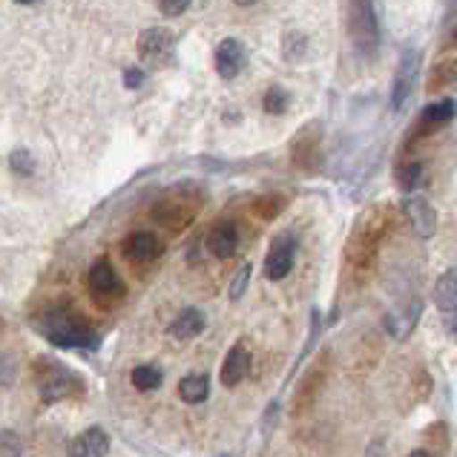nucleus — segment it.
I'll return each instance as SVG.
<instances>
[{
  "instance_id": "nucleus-11",
  "label": "nucleus",
  "mask_w": 457,
  "mask_h": 457,
  "mask_svg": "<svg viewBox=\"0 0 457 457\" xmlns=\"http://www.w3.org/2000/svg\"><path fill=\"white\" fill-rule=\"evenodd\" d=\"M89 291L96 299H115L124 294V285L119 279V273L110 265V259H98V262L89 268Z\"/></svg>"
},
{
  "instance_id": "nucleus-3",
  "label": "nucleus",
  "mask_w": 457,
  "mask_h": 457,
  "mask_svg": "<svg viewBox=\"0 0 457 457\" xmlns=\"http://www.w3.org/2000/svg\"><path fill=\"white\" fill-rule=\"evenodd\" d=\"M138 61L150 70H164L176 61V35L167 26H150L136 41Z\"/></svg>"
},
{
  "instance_id": "nucleus-32",
  "label": "nucleus",
  "mask_w": 457,
  "mask_h": 457,
  "mask_svg": "<svg viewBox=\"0 0 457 457\" xmlns=\"http://www.w3.org/2000/svg\"><path fill=\"white\" fill-rule=\"evenodd\" d=\"M409 457H432V454H428V452H423V449H417V452H411Z\"/></svg>"
},
{
  "instance_id": "nucleus-6",
  "label": "nucleus",
  "mask_w": 457,
  "mask_h": 457,
  "mask_svg": "<svg viewBox=\"0 0 457 457\" xmlns=\"http://www.w3.org/2000/svg\"><path fill=\"white\" fill-rule=\"evenodd\" d=\"M420 52L417 49H406L403 52V58L397 63V72H395V84H391V107L395 110H403L406 107V101L411 98L414 87H417V75H420Z\"/></svg>"
},
{
  "instance_id": "nucleus-31",
  "label": "nucleus",
  "mask_w": 457,
  "mask_h": 457,
  "mask_svg": "<svg viewBox=\"0 0 457 457\" xmlns=\"http://www.w3.org/2000/svg\"><path fill=\"white\" fill-rule=\"evenodd\" d=\"M233 4H237V6H256L259 0H233Z\"/></svg>"
},
{
  "instance_id": "nucleus-16",
  "label": "nucleus",
  "mask_w": 457,
  "mask_h": 457,
  "mask_svg": "<svg viewBox=\"0 0 457 457\" xmlns=\"http://www.w3.org/2000/svg\"><path fill=\"white\" fill-rule=\"evenodd\" d=\"M239 247V228L233 221H219L207 233V251L216 259H230Z\"/></svg>"
},
{
  "instance_id": "nucleus-25",
  "label": "nucleus",
  "mask_w": 457,
  "mask_h": 457,
  "mask_svg": "<svg viewBox=\"0 0 457 457\" xmlns=\"http://www.w3.org/2000/svg\"><path fill=\"white\" fill-rule=\"evenodd\" d=\"M288 104H291V96H288V89L285 87H270L265 98H262V107L268 115H285L288 112Z\"/></svg>"
},
{
  "instance_id": "nucleus-18",
  "label": "nucleus",
  "mask_w": 457,
  "mask_h": 457,
  "mask_svg": "<svg viewBox=\"0 0 457 457\" xmlns=\"http://www.w3.org/2000/svg\"><path fill=\"white\" fill-rule=\"evenodd\" d=\"M204 325H207V320H204V313L199 308H185L173 322H170V337H176V339L185 343V339L199 337L204 331Z\"/></svg>"
},
{
  "instance_id": "nucleus-13",
  "label": "nucleus",
  "mask_w": 457,
  "mask_h": 457,
  "mask_svg": "<svg viewBox=\"0 0 457 457\" xmlns=\"http://www.w3.org/2000/svg\"><path fill=\"white\" fill-rule=\"evenodd\" d=\"M162 251H164V242L159 239V233H153V230H136V233H129L124 242V253L133 259V262L159 259Z\"/></svg>"
},
{
  "instance_id": "nucleus-27",
  "label": "nucleus",
  "mask_w": 457,
  "mask_h": 457,
  "mask_svg": "<svg viewBox=\"0 0 457 457\" xmlns=\"http://www.w3.org/2000/svg\"><path fill=\"white\" fill-rule=\"evenodd\" d=\"M9 167L15 170L18 176H29L32 170H35V162H32V155L29 150H15L9 155Z\"/></svg>"
},
{
  "instance_id": "nucleus-9",
  "label": "nucleus",
  "mask_w": 457,
  "mask_h": 457,
  "mask_svg": "<svg viewBox=\"0 0 457 457\" xmlns=\"http://www.w3.org/2000/svg\"><path fill=\"white\" fill-rule=\"evenodd\" d=\"M403 211H406L409 216V225L411 230L417 233L420 239H432L435 230H437V213L428 199H423V195H409L406 204H403Z\"/></svg>"
},
{
  "instance_id": "nucleus-10",
  "label": "nucleus",
  "mask_w": 457,
  "mask_h": 457,
  "mask_svg": "<svg viewBox=\"0 0 457 457\" xmlns=\"http://www.w3.org/2000/svg\"><path fill=\"white\" fill-rule=\"evenodd\" d=\"M325 377H328V365H325V360L311 365L308 374L303 377V383H299V388H296V395H294V411L296 414H305L308 409H313V403H317L320 391L325 386Z\"/></svg>"
},
{
  "instance_id": "nucleus-1",
  "label": "nucleus",
  "mask_w": 457,
  "mask_h": 457,
  "mask_svg": "<svg viewBox=\"0 0 457 457\" xmlns=\"http://www.w3.org/2000/svg\"><path fill=\"white\" fill-rule=\"evenodd\" d=\"M386 213L383 211H371L369 216H365L357 230H354V237H351L348 242V265L351 270H354V277L360 282H365V277H371L374 268H377V256H380V245L386 239Z\"/></svg>"
},
{
  "instance_id": "nucleus-12",
  "label": "nucleus",
  "mask_w": 457,
  "mask_h": 457,
  "mask_svg": "<svg viewBox=\"0 0 457 457\" xmlns=\"http://www.w3.org/2000/svg\"><path fill=\"white\" fill-rule=\"evenodd\" d=\"M70 457H107L110 454V435L101 426H89L87 432L70 440Z\"/></svg>"
},
{
  "instance_id": "nucleus-22",
  "label": "nucleus",
  "mask_w": 457,
  "mask_h": 457,
  "mask_svg": "<svg viewBox=\"0 0 457 457\" xmlns=\"http://www.w3.org/2000/svg\"><path fill=\"white\" fill-rule=\"evenodd\" d=\"M282 55L285 61H303L308 55V35L305 32H299V29H291V32H285L282 35Z\"/></svg>"
},
{
  "instance_id": "nucleus-28",
  "label": "nucleus",
  "mask_w": 457,
  "mask_h": 457,
  "mask_svg": "<svg viewBox=\"0 0 457 457\" xmlns=\"http://www.w3.org/2000/svg\"><path fill=\"white\" fill-rule=\"evenodd\" d=\"M190 4L193 0H155V6H159L164 18H181L190 9Z\"/></svg>"
},
{
  "instance_id": "nucleus-34",
  "label": "nucleus",
  "mask_w": 457,
  "mask_h": 457,
  "mask_svg": "<svg viewBox=\"0 0 457 457\" xmlns=\"http://www.w3.org/2000/svg\"><path fill=\"white\" fill-rule=\"evenodd\" d=\"M454 44H457V29H454Z\"/></svg>"
},
{
  "instance_id": "nucleus-5",
  "label": "nucleus",
  "mask_w": 457,
  "mask_h": 457,
  "mask_svg": "<svg viewBox=\"0 0 457 457\" xmlns=\"http://www.w3.org/2000/svg\"><path fill=\"white\" fill-rule=\"evenodd\" d=\"M35 380H37V391L44 395V400H63V397L75 395V388H78V377L70 369H63L61 362H52V360L37 362Z\"/></svg>"
},
{
  "instance_id": "nucleus-20",
  "label": "nucleus",
  "mask_w": 457,
  "mask_h": 457,
  "mask_svg": "<svg viewBox=\"0 0 457 457\" xmlns=\"http://www.w3.org/2000/svg\"><path fill=\"white\" fill-rule=\"evenodd\" d=\"M457 115V101L452 98H443L437 104H428V107L423 110L420 115V127L423 129H435V127H443V124H449L452 119Z\"/></svg>"
},
{
  "instance_id": "nucleus-21",
  "label": "nucleus",
  "mask_w": 457,
  "mask_h": 457,
  "mask_svg": "<svg viewBox=\"0 0 457 457\" xmlns=\"http://www.w3.org/2000/svg\"><path fill=\"white\" fill-rule=\"evenodd\" d=\"M207 395H211V380H207L204 374H187V377H181L179 397L185 400V403L195 406V403H204Z\"/></svg>"
},
{
  "instance_id": "nucleus-35",
  "label": "nucleus",
  "mask_w": 457,
  "mask_h": 457,
  "mask_svg": "<svg viewBox=\"0 0 457 457\" xmlns=\"http://www.w3.org/2000/svg\"><path fill=\"white\" fill-rule=\"evenodd\" d=\"M221 457H230V454H221Z\"/></svg>"
},
{
  "instance_id": "nucleus-24",
  "label": "nucleus",
  "mask_w": 457,
  "mask_h": 457,
  "mask_svg": "<svg viewBox=\"0 0 457 457\" xmlns=\"http://www.w3.org/2000/svg\"><path fill=\"white\" fill-rule=\"evenodd\" d=\"M129 380H133V386L138 391H155L162 386L164 377L155 365H138V369H133V377H129Z\"/></svg>"
},
{
  "instance_id": "nucleus-7",
  "label": "nucleus",
  "mask_w": 457,
  "mask_h": 457,
  "mask_svg": "<svg viewBox=\"0 0 457 457\" xmlns=\"http://www.w3.org/2000/svg\"><path fill=\"white\" fill-rule=\"evenodd\" d=\"M294 253H296V239L291 233H282V237L273 239L270 251L265 256V277L270 282H282L294 268Z\"/></svg>"
},
{
  "instance_id": "nucleus-8",
  "label": "nucleus",
  "mask_w": 457,
  "mask_h": 457,
  "mask_svg": "<svg viewBox=\"0 0 457 457\" xmlns=\"http://www.w3.org/2000/svg\"><path fill=\"white\" fill-rule=\"evenodd\" d=\"M213 63H216L219 78H225V81L239 78L245 72V67H247V49H245V44L239 41V37H225V41H219Z\"/></svg>"
},
{
  "instance_id": "nucleus-14",
  "label": "nucleus",
  "mask_w": 457,
  "mask_h": 457,
  "mask_svg": "<svg viewBox=\"0 0 457 457\" xmlns=\"http://www.w3.org/2000/svg\"><path fill=\"white\" fill-rule=\"evenodd\" d=\"M417 317H420V299L414 296L411 303L391 308V311L386 313L383 325H386V331H388L391 337H395V339H406V337L414 331Z\"/></svg>"
},
{
  "instance_id": "nucleus-33",
  "label": "nucleus",
  "mask_w": 457,
  "mask_h": 457,
  "mask_svg": "<svg viewBox=\"0 0 457 457\" xmlns=\"http://www.w3.org/2000/svg\"><path fill=\"white\" fill-rule=\"evenodd\" d=\"M15 4H23V6H29V4H37V0H15Z\"/></svg>"
},
{
  "instance_id": "nucleus-2",
  "label": "nucleus",
  "mask_w": 457,
  "mask_h": 457,
  "mask_svg": "<svg viewBox=\"0 0 457 457\" xmlns=\"http://www.w3.org/2000/svg\"><path fill=\"white\" fill-rule=\"evenodd\" d=\"M37 331H41L52 345L61 348H96L98 337L89 328L87 320H81L70 308H52L37 317Z\"/></svg>"
},
{
  "instance_id": "nucleus-26",
  "label": "nucleus",
  "mask_w": 457,
  "mask_h": 457,
  "mask_svg": "<svg viewBox=\"0 0 457 457\" xmlns=\"http://www.w3.org/2000/svg\"><path fill=\"white\" fill-rule=\"evenodd\" d=\"M247 282H251V265H242L237 273H233V282H230V299H233V303L245 296Z\"/></svg>"
},
{
  "instance_id": "nucleus-4",
  "label": "nucleus",
  "mask_w": 457,
  "mask_h": 457,
  "mask_svg": "<svg viewBox=\"0 0 457 457\" xmlns=\"http://www.w3.org/2000/svg\"><path fill=\"white\" fill-rule=\"evenodd\" d=\"M348 32L362 55H374L380 44V23L371 0H348Z\"/></svg>"
},
{
  "instance_id": "nucleus-23",
  "label": "nucleus",
  "mask_w": 457,
  "mask_h": 457,
  "mask_svg": "<svg viewBox=\"0 0 457 457\" xmlns=\"http://www.w3.org/2000/svg\"><path fill=\"white\" fill-rule=\"evenodd\" d=\"M423 179H426V170H423V164H417V162H409V164H403L397 170V185H400V190H406V193L420 187Z\"/></svg>"
},
{
  "instance_id": "nucleus-30",
  "label": "nucleus",
  "mask_w": 457,
  "mask_h": 457,
  "mask_svg": "<svg viewBox=\"0 0 457 457\" xmlns=\"http://www.w3.org/2000/svg\"><path fill=\"white\" fill-rule=\"evenodd\" d=\"M124 84H127V89H138L141 84H145V70H141V67H127Z\"/></svg>"
},
{
  "instance_id": "nucleus-29",
  "label": "nucleus",
  "mask_w": 457,
  "mask_h": 457,
  "mask_svg": "<svg viewBox=\"0 0 457 457\" xmlns=\"http://www.w3.org/2000/svg\"><path fill=\"white\" fill-rule=\"evenodd\" d=\"M279 211H282V199H279V195H265V199L256 202V213L262 216V219H273Z\"/></svg>"
},
{
  "instance_id": "nucleus-15",
  "label": "nucleus",
  "mask_w": 457,
  "mask_h": 457,
  "mask_svg": "<svg viewBox=\"0 0 457 457\" xmlns=\"http://www.w3.org/2000/svg\"><path fill=\"white\" fill-rule=\"evenodd\" d=\"M247 369H251V354H247L245 343H237L228 351L225 362H221V371H219L221 386H225V388H237L247 377Z\"/></svg>"
},
{
  "instance_id": "nucleus-17",
  "label": "nucleus",
  "mask_w": 457,
  "mask_h": 457,
  "mask_svg": "<svg viewBox=\"0 0 457 457\" xmlns=\"http://www.w3.org/2000/svg\"><path fill=\"white\" fill-rule=\"evenodd\" d=\"M320 159V127H305L303 133L296 136V141H294V162L299 164V167H305V170H311L313 167V162Z\"/></svg>"
},
{
  "instance_id": "nucleus-19",
  "label": "nucleus",
  "mask_w": 457,
  "mask_h": 457,
  "mask_svg": "<svg viewBox=\"0 0 457 457\" xmlns=\"http://www.w3.org/2000/svg\"><path fill=\"white\" fill-rule=\"evenodd\" d=\"M432 296H435V305L443 313H457V268H449L446 273H440Z\"/></svg>"
}]
</instances>
